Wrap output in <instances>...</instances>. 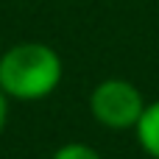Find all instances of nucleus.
I'll return each instance as SVG.
<instances>
[{
	"instance_id": "obj_3",
	"label": "nucleus",
	"mask_w": 159,
	"mask_h": 159,
	"mask_svg": "<svg viewBox=\"0 0 159 159\" xmlns=\"http://www.w3.org/2000/svg\"><path fill=\"white\" fill-rule=\"evenodd\" d=\"M137 140L143 145L145 154H151L154 159H159V101L148 103L143 117L137 120Z\"/></svg>"
},
{
	"instance_id": "obj_1",
	"label": "nucleus",
	"mask_w": 159,
	"mask_h": 159,
	"mask_svg": "<svg viewBox=\"0 0 159 159\" xmlns=\"http://www.w3.org/2000/svg\"><path fill=\"white\" fill-rule=\"evenodd\" d=\"M61 81V59L50 45L20 42L0 56V89L6 98L42 101Z\"/></svg>"
},
{
	"instance_id": "obj_2",
	"label": "nucleus",
	"mask_w": 159,
	"mask_h": 159,
	"mask_svg": "<svg viewBox=\"0 0 159 159\" xmlns=\"http://www.w3.org/2000/svg\"><path fill=\"white\" fill-rule=\"evenodd\" d=\"M92 117L106 129H134L145 112L140 89L126 78H106L89 95Z\"/></svg>"
},
{
	"instance_id": "obj_4",
	"label": "nucleus",
	"mask_w": 159,
	"mask_h": 159,
	"mask_svg": "<svg viewBox=\"0 0 159 159\" xmlns=\"http://www.w3.org/2000/svg\"><path fill=\"white\" fill-rule=\"evenodd\" d=\"M53 159H101V154L84 143H67L53 154Z\"/></svg>"
},
{
	"instance_id": "obj_6",
	"label": "nucleus",
	"mask_w": 159,
	"mask_h": 159,
	"mask_svg": "<svg viewBox=\"0 0 159 159\" xmlns=\"http://www.w3.org/2000/svg\"><path fill=\"white\" fill-rule=\"evenodd\" d=\"M0 56H3V48H0Z\"/></svg>"
},
{
	"instance_id": "obj_5",
	"label": "nucleus",
	"mask_w": 159,
	"mask_h": 159,
	"mask_svg": "<svg viewBox=\"0 0 159 159\" xmlns=\"http://www.w3.org/2000/svg\"><path fill=\"white\" fill-rule=\"evenodd\" d=\"M6 120H8V103H6V95H3V89H0V134H3V129H6Z\"/></svg>"
}]
</instances>
